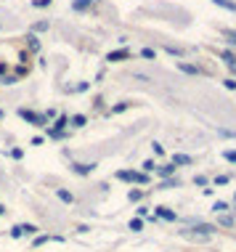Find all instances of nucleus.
I'll use <instances>...</instances> for the list:
<instances>
[{
    "label": "nucleus",
    "mask_w": 236,
    "mask_h": 252,
    "mask_svg": "<svg viewBox=\"0 0 236 252\" xmlns=\"http://www.w3.org/2000/svg\"><path fill=\"white\" fill-rule=\"evenodd\" d=\"M119 178H122V181H136V183H144V181H146V175H144V173H119Z\"/></svg>",
    "instance_id": "1"
},
{
    "label": "nucleus",
    "mask_w": 236,
    "mask_h": 252,
    "mask_svg": "<svg viewBox=\"0 0 236 252\" xmlns=\"http://www.w3.org/2000/svg\"><path fill=\"white\" fill-rule=\"evenodd\" d=\"M35 231V226H19V228H13V236H24V234H32Z\"/></svg>",
    "instance_id": "2"
},
{
    "label": "nucleus",
    "mask_w": 236,
    "mask_h": 252,
    "mask_svg": "<svg viewBox=\"0 0 236 252\" xmlns=\"http://www.w3.org/2000/svg\"><path fill=\"white\" fill-rule=\"evenodd\" d=\"M215 5H220V8H228V11H236V3H231V0H212Z\"/></svg>",
    "instance_id": "3"
},
{
    "label": "nucleus",
    "mask_w": 236,
    "mask_h": 252,
    "mask_svg": "<svg viewBox=\"0 0 236 252\" xmlns=\"http://www.w3.org/2000/svg\"><path fill=\"white\" fill-rule=\"evenodd\" d=\"M157 213H159L162 218H165V220H175V215L170 213V210H165V207H157Z\"/></svg>",
    "instance_id": "4"
},
{
    "label": "nucleus",
    "mask_w": 236,
    "mask_h": 252,
    "mask_svg": "<svg viewBox=\"0 0 236 252\" xmlns=\"http://www.w3.org/2000/svg\"><path fill=\"white\" fill-rule=\"evenodd\" d=\"M125 56H127V51H117V53H109V61H119Z\"/></svg>",
    "instance_id": "5"
},
{
    "label": "nucleus",
    "mask_w": 236,
    "mask_h": 252,
    "mask_svg": "<svg viewBox=\"0 0 236 252\" xmlns=\"http://www.w3.org/2000/svg\"><path fill=\"white\" fill-rule=\"evenodd\" d=\"M194 231H199V234H212V226H197V228H194Z\"/></svg>",
    "instance_id": "6"
},
{
    "label": "nucleus",
    "mask_w": 236,
    "mask_h": 252,
    "mask_svg": "<svg viewBox=\"0 0 236 252\" xmlns=\"http://www.w3.org/2000/svg\"><path fill=\"white\" fill-rule=\"evenodd\" d=\"M88 3H90V0H77V3H75V8H77V11H83Z\"/></svg>",
    "instance_id": "7"
},
{
    "label": "nucleus",
    "mask_w": 236,
    "mask_h": 252,
    "mask_svg": "<svg viewBox=\"0 0 236 252\" xmlns=\"http://www.w3.org/2000/svg\"><path fill=\"white\" fill-rule=\"evenodd\" d=\"M226 159H228V162H236V152H228V154H226Z\"/></svg>",
    "instance_id": "8"
},
{
    "label": "nucleus",
    "mask_w": 236,
    "mask_h": 252,
    "mask_svg": "<svg viewBox=\"0 0 236 252\" xmlns=\"http://www.w3.org/2000/svg\"><path fill=\"white\" fill-rule=\"evenodd\" d=\"M226 37H231V43H236V32H226Z\"/></svg>",
    "instance_id": "9"
}]
</instances>
